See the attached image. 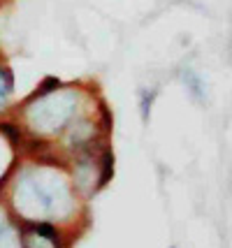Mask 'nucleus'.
I'll return each mask as SVG.
<instances>
[{"label": "nucleus", "mask_w": 232, "mask_h": 248, "mask_svg": "<svg viewBox=\"0 0 232 248\" xmlns=\"http://www.w3.org/2000/svg\"><path fill=\"white\" fill-rule=\"evenodd\" d=\"M0 132H5V135H7V140L14 141V144H21L23 141L21 130L16 128V125H12V123H0Z\"/></svg>", "instance_id": "20e7f679"}, {"label": "nucleus", "mask_w": 232, "mask_h": 248, "mask_svg": "<svg viewBox=\"0 0 232 248\" xmlns=\"http://www.w3.org/2000/svg\"><path fill=\"white\" fill-rule=\"evenodd\" d=\"M10 93H12V72L5 70V67H0V109L5 107Z\"/></svg>", "instance_id": "7ed1b4c3"}, {"label": "nucleus", "mask_w": 232, "mask_h": 248, "mask_svg": "<svg viewBox=\"0 0 232 248\" xmlns=\"http://www.w3.org/2000/svg\"><path fill=\"white\" fill-rule=\"evenodd\" d=\"M111 176H114V153H111L109 149H105V153H102V165H100L98 190H100V188H105V186L109 184Z\"/></svg>", "instance_id": "f03ea898"}, {"label": "nucleus", "mask_w": 232, "mask_h": 248, "mask_svg": "<svg viewBox=\"0 0 232 248\" xmlns=\"http://www.w3.org/2000/svg\"><path fill=\"white\" fill-rule=\"evenodd\" d=\"M75 97L70 93L63 95H56V93H46L31 100L28 105H33V116L31 121L35 123V128L40 130H58L67 119H70V111L75 109Z\"/></svg>", "instance_id": "f257e3e1"}, {"label": "nucleus", "mask_w": 232, "mask_h": 248, "mask_svg": "<svg viewBox=\"0 0 232 248\" xmlns=\"http://www.w3.org/2000/svg\"><path fill=\"white\" fill-rule=\"evenodd\" d=\"M5 2H10V0H0V7H5Z\"/></svg>", "instance_id": "39448f33"}]
</instances>
